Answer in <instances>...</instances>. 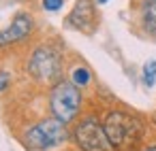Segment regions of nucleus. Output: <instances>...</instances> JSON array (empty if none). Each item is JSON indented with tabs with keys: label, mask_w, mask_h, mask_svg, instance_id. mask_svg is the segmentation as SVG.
<instances>
[{
	"label": "nucleus",
	"mask_w": 156,
	"mask_h": 151,
	"mask_svg": "<svg viewBox=\"0 0 156 151\" xmlns=\"http://www.w3.org/2000/svg\"><path fill=\"white\" fill-rule=\"evenodd\" d=\"M145 151H156V147H147V149H145Z\"/></svg>",
	"instance_id": "14"
},
{
	"label": "nucleus",
	"mask_w": 156,
	"mask_h": 151,
	"mask_svg": "<svg viewBox=\"0 0 156 151\" xmlns=\"http://www.w3.org/2000/svg\"><path fill=\"white\" fill-rule=\"evenodd\" d=\"M73 140L81 151H113L103 123L94 115H86L73 128Z\"/></svg>",
	"instance_id": "5"
},
{
	"label": "nucleus",
	"mask_w": 156,
	"mask_h": 151,
	"mask_svg": "<svg viewBox=\"0 0 156 151\" xmlns=\"http://www.w3.org/2000/svg\"><path fill=\"white\" fill-rule=\"evenodd\" d=\"M62 53L51 45H39L28 58V72L37 83H58L62 79Z\"/></svg>",
	"instance_id": "2"
},
{
	"label": "nucleus",
	"mask_w": 156,
	"mask_h": 151,
	"mask_svg": "<svg viewBox=\"0 0 156 151\" xmlns=\"http://www.w3.org/2000/svg\"><path fill=\"white\" fill-rule=\"evenodd\" d=\"M137 17L145 36L156 41V0H137Z\"/></svg>",
	"instance_id": "8"
},
{
	"label": "nucleus",
	"mask_w": 156,
	"mask_h": 151,
	"mask_svg": "<svg viewBox=\"0 0 156 151\" xmlns=\"http://www.w3.org/2000/svg\"><path fill=\"white\" fill-rule=\"evenodd\" d=\"M17 2H22V0H17Z\"/></svg>",
	"instance_id": "15"
},
{
	"label": "nucleus",
	"mask_w": 156,
	"mask_h": 151,
	"mask_svg": "<svg viewBox=\"0 0 156 151\" xmlns=\"http://www.w3.org/2000/svg\"><path fill=\"white\" fill-rule=\"evenodd\" d=\"M94 2L96 0H77L64 19V26L77 32H83V34H92L98 26V13H96Z\"/></svg>",
	"instance_id": "6"
},
{
	"label": "nucleus",
	"mask_w": 156,
	"mask_h": 151,
	"mask_svg": "<svg viewBox=\"0 0 156 151\" xmlns=\"http://www.w3.org/2000/svg\"><path fill=\"white\" fill-rule=\"evenodd\" d=\"M109 0H96V5H107Z\"/></svg>",
	"instance_id": "13"
},
{
	"label": "nucleus",
	"mask_w": 156,
	"mask_h": 151,
	"mask_svg": "<svg viewBox=\"0 0 156 151\" xmlns=\"http://www.w3.org/2000/svg\"><path fill=\"white\" fill-rule=\"evenodd\" d=\"M41 7H43V11H47V13H58V11H62V7H64V0H41Z\"/></svg>",
	"instance_id": "11"
},
{
	"label": "nucleus",
	"mask_w": 156,
	"mask_h": 151,
	"mask_svg": "<svg viewBox=\"0 0 156 151\" xmlns=\"http://www.w3.org/2000/svg\"><path fill=\"white\" fill-rule=\"evenodd\" d=\"M66 140H69L66 123L56 119V117L41 119L39 123L28 128L26 134H24V145L30 151H49V149L60 147Z\"/></svg>",
	"instance_id": "3"
},
{
	"label": "nucleus",
	"mask_w": 156,
	"mask_h": 151,
	"mask_svg": "<svg viewBox=\"0 0 156 151\" xmlns=\"http://www.w3.org/2000/svg\"><path fill=\"white\" fill-rule=\"evenodd\" d=\"M103 128L111 147L118 151H135L143 138V123L126 111H109L103 119Z\"/></svg>",
	"instance_id": "1"
},
{
	"label": "nucleus",
	"mask_w": 156,
	"mask_h": 151,
	"mask_svg": "<svg viewBox=\"0 0 156 151\" xmlns=\"http://www.w3.org/2000/svg\"><path fill=\"white\" fill-rule=\"evenodd\" d=\"M90 79H92V75H90V70H88L86 66H75V68L71 70V81H73L77 87L90 85Z\"/></svg>",
	"instance_id": "9"
},
{
	"label": "nucleus",
	"mask_w": 156,
	"mask_h": 151,
	"mask_svg": "<svg viewBox=\"0 0 156 151\" xmlns=\"http://www.w3.org/2000/svg\"><path fill=\"white\" fill-rule=\"evenodd\" d=\"M11 83V75L9 72H0V92H5Z\"/></svg>",
	"instance_id": "12"
},
{
	"label": "nucleus",
	"mask_w": 156,
	"mask_h": 151,
	"mask_svg": "<svg viewBox=\"0 0 156 151\" xmlns=\"http://www.w3.org/2000/svg\"><path fill=\"white\" fill-rule=\"evenodd\" d=\"M141 79H143V83H145L147 87H152V85L156 83V60H147V62H145Z\"/></svg>",
	"instance_id": "10"
},
{
	"label": "nucleus",
	"mask_w": 156,
	"mask_h": 151,
	"mask_svg": "<svg viewBox=\"0 0 156 151\" xmlns=\"http://www.w3.org/2000/svg\"><path fill=\"white\" fill-rule=\"evenodd\" d=\"M32 32H34V19H32V15L26 13V11L15 13V17L11 19V24L0 30V49L26 41Z\"/></svg>",
	"instance_id": "7"
},
{
	"label": "nucleus",
	"mask_w": 156,
	"mask_h": 151,
	"mask_svg": "<svg viewBox=\"0 0 156 151\" xmlns=\"http://www.w3.org/2000/svg\"><path fill=\"white\" fill-rule=\"evenodd\" d=\"M81 92L79 87L73 83V81H66V79H60L58 83L51 85V92H49V109H51V115L60 121H64L66 126L73 123L81 111Z\"/></svg>",
	"instance_id": "4"
}]
</instances>
